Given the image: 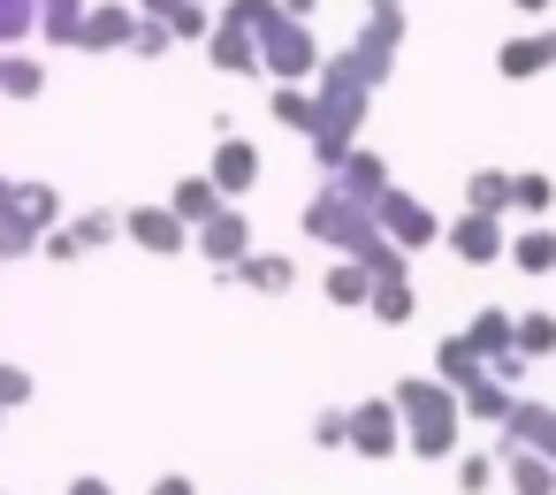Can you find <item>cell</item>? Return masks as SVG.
<instances>
[{
	"mask_svg": "<svg viewBox=\"0 0 556 495\" xmlns=\"http://www.w3.org/2000/svg\"><path fill=\"white\" fill-rule=\"evenodd\" d=\"M457 335L480 351V366H495L503 351H518V313H503V305H480V313H472Z\"/></svg>",
	"mask_w": 556,
	"mask_h": 495,
	"instance_id": "cell-19",
	"label": "cell"
},
{
	"mask_svg": "<svg viewBox=\"0 0 556 495\" xmlns=\"http://www.w3.org/2000/svg\"><path fill=\"white\" fill-rule=\"evenodd\" d=\"M510 214H526V221H548V214H556V183H548L541 168H526V176H518V199H510Z\"/></svg>",
	"mask_w": 556,
	"mask_h": 495,
	"instance_id": "cell-33",
	"label": "cell"
},
{
	"mask_svg": "<svg viewBox=\"0 0 556 495\" xmlns=\"http://www.w3.org/2000/svg\"><path fill=\"white\" fill-rule=\"evenodd\" d=\"M510 199H518V176L510 168H472L465 176V206L472 214H510Z\"/></svg>",
	"mask_w": 556,
	"mask_h": 495,
	"instance_id": "cell-26",
	"label": "cell"
},
{
	"mask_svg": "<svg viewBox=\"0 0 556 495\" xmlns=\"http://www.w3.org/2000/svg\"><path fill=\"white\" fill-rule=\"evenodd\" d=\"M328 183H336L343 199H358V206H374L381 191H396V176H389V161H381L374 145H358V153H351V161H343V168H336Z\"/></svg>",
	"mask_w": 556,
	"mask_h": 495,
	"instance_id": "cell-17",
	"label": "cell"
},
{
	"mask_svg": "<svg viewBox=\"0 0 556 495\" xmlns=\"http://www.w3.org/2000/svg\"><path fill=\"white\" fill-rule=\"evenodd\" d=\"M389 396H396V411H404V457H419V465H450V457L465 449V396H457L450 381H434V373H404Z\"/></svg>",
	"mask_w": 556,
	"mask_h": 495,
	"instance_id": "cell-3",
	"label": "cell"
},
{
	"mask_svg": "<svg viewBox=\"0 0 556 495\" xmlns=\"http://www.w3.org/2000/svg\"><path fill=\"white\" fill-rule=\"evenodd\" d=\"M313 449H351V404L313 411Z\"/></svg>",
	"mask_w": 556,
	"mask_h": 495,
	"instance_id": "cell-37",
	"label": "cell"
},
{
	"mask_svg": "<svg viewBox=\"0 0 556 495\" xmlns=\"http://www.w3.org/2000/svg\"><path fill=\"white\" fill-rule=\"evenodd\" d=\"M488 373H495V381H503V389H518V381H526V373H533V358H526V351H503V358H495V366H488Z\"/></svg>",
	"mask_w": 556,
	"mask_h": 495,
	"instance_id": "cell-42",
	"label": "cell"
},
{
	"mask_svg": "<svg viewBox=\"0 0 556 495\" xmlns=\"http://www.w3.org/2000/svg\"><path fill=\"white\" fill-rule=\"evenodd\" d=\"M39 244H47V237H39L31 221H16V214H9V221H0V259H31Z\"/></svg>",
	"mask_w": 556,
	"mask_h": 495,
	"instance_id": "cell-41",
	"label": "cell"
},
{
	"mask_svg": "<svg viewBox=\"0 0 556 495\" xmlns=\"http://www.w3.org/2000/svg\"><path fill=\"white\" fill-rule=\"evenodd\" d=\"M146 495H199V480H191V472H161Z\"/></svg>",
	"mask_w": 556,
	"mask_h": 495,
	"instance_id": "cell-43",
	"label": "cell"
},
{
	"mask_svg": "<svg viewBox=\"0 0 556 495\" xmlns=\"http://www.w3.org/2000/svg\"><path fill=\"white\" fill-rule=\"evenodd\" d=\"M313 107H320V123H313L305 145H313V168L336 176V168L358 153V130H366V107H374V85H366V69L351 62V47L320 62V77H313Z\"/></svg>",
	"mask_w": 556,
	"mask_h": 495,
	"instance_id": "cell-2",
	"label": "cell"
},
{
	"mask_svg": "<svg viewBox=\"0 0 556 495\" xmlns=\"http://www.w3.org/2000/svg\"><path fill=\"white\" fill-rule=\"evenodd\" d=\"M434 381H450V389L465 396L472 381H488V366H480V351H472L465 335H442V343H434Z\"/></svg>",
	"mask_w": 556,
	"mask_h": 495,
	"instance_id": "cell-23",
	"label": "cell"
},
{
	"mask_svg": "<svg viewBox=\"0 0 556 495\" xmlns=\"http://www.w3.org/2000/svg\"><path fill=\"white\" fill-rule=\"evenodd\" d=\"M351 449L358 457H404V411H396V396H358L351 404Z\"/></svg>",
	"mask_w": 556,
	"mask_h": 495,
	"instance_id": "cell-9",
	"label": "cell"
},
{
	"mask_svg": "<svg viewBox=\"0 0 556 495\" xmlns=\"http://www.w3.org/2000/svg\"><path fill=\"white\" fill-rule=\"evenodd\" d=\"M39 396V381L24 373V366H9V358H0V411H24Z\"/></svg>",
	"mask_w": 556,
	"mask_h": 495,
	"instance_id": "cell-40",
	"label": "cell"
},
{
	"mask_svg": "<svg viewBox=\"0 0 556 495\" xmlns=\"http://www.w3.org/2000/svg\"><path fill=\"white\" fill-rule=\"evenodd\" d=\"M548 69H556V24L518 31V39L495 47V77H503V85H526V77H548Z\"/></svg>",
	"mask_w": 556,
	"mask_h": 495,
	"instance_id": "cell-13",
	"label": "cell"
},
{
	"mask_svg": "<svg viewBox=\"0 0 556 495\" xmlns=\"http://www.w3.org/2000/svg\"><path fill=\"white\" fill-rule=\"evenodd\" d=\"M381 328H412L419 320V290L412 282H374V305H366Z\"/></svg>",
	"mask_w": 556,
	"mask_h": 495,
	"instance_id": "cell-31",
	"label": "cell"
},
{
	"mask_svg": "<svg viewBox=\"0 0 556 495\" xmlns=\"http://www.w3.org/2000/svg\"><path fill=\"white\" fill-rule=\"evenodd\" d=\"M47 92V62L31 54H0V100H39Z\"/></svg>",
	"mask_w": 556,
	"mask_h": 495,
	"instance_id": "cell-32",
	"label": "cell"
},
{
	"mask_svg": "<svg viewBox=\"0 0 556 495\" xmlns=\"http://www.w3.org/2000/svg\"><path fill=\"white\" fill-rule=\"evenodd\" d=\"M510 267L518 275H556V221H526V229H510Z\"/></svg>",
	"mask_w": 556,
	"mask_h": 495,
	"instance_id": "cell-21",
	"label": "cell"
},
{
	"mask_svg": "<svg viewBox=\"0 0 556 495\" xmlns=\"http://www.w3.org/2000/svg\"><path fill=\"white\" fill-rule=\"evenodd\" d=\"M39 31V0H0V54H16Z\"/></svg>",
	"mask_w": 556,
	"mask_h": 495,
	"instance_id": "cell-34",
	"label": "cell"
},
{
	"mask_svg": "<svg viewBox=\"0 0 556 495\" xmlns=\"http://www.w3.org/2000/svg\"><path fill=\"white\" fill-rule=\"evenodd\" d=\"M396 47H404V0H366V24H358V39H351V62L366 69V85H374V92L389 85Z\"/></svg>",
	"mask_w": 556,
	"mask_h": 495,
	"instance_id": "cell-5",
	"label": "cell"
},
{
	"mask_svg": "<svg viewBox=\"0 0 556 495\" xmlns=\"http://www.w3.org/2000/svg\"><path fill=\"white\" fill-rule=\"evenodd\" d=\"M442 244H450L457 267H495V259H510V229H503V214H472V206L442 229Z\"/></svg>",
	"mask_w": 556,
	"mask_h": 495,
	"instance_id": "cell-8",
	"label": "cell"
},
{
	"mask_svg": "<svg viewBox=\"0 0 556 495\" xmlns=\"http://www.w3.org/2000/svg\"><path fill=\"white\" fill-rule=\"evenodd\" d=\"M39 259H54V267H77V259H92V252H85V237H77V229L62 221V229H47V244H39Z\"/></svg>",
	"mask_w": 556,
	"mask_h": 495,
	"instance_id": "cell-39",
	"label": "cell"
},
{
	"mask_svg": "<svg viewBox=\"0 0 556 495\" xmlns=\"http://www.w3.org/2000/svg\"><path fill=\"white\" fill-rule=\"evenodd\" d=\"M191 252H199V259H214V275H229L237 259H252V252H260V244H252V214H244V206H222V214L191 237Z\"/></svg>",
	"mask_w": 556,
	"mask_h": 495,
	"instance_id": "cell-10",
	"label": "cell"
},
{
	"mask_svg": "<svg viewBox=\"0 0 556 495\" xmlns=\"http://www.w3.org/2000/svg\"><path fill=\"white\" fill-rule=\"evenodd\" d=\"M450 472H457V495H495V480H503V449H495V442L457 449V457H450Z\"/></svg>",
	"mask_w": 556,
	"mask_h": 495,
	"instance_id": "cell-25",
	"label": "cell"
},
{
	"mask_svg": "<svg viewBox=\"0 0 556 495\" xmlns=\"http://www.w3.org/2000/svg\"><path fill=\"white\" fill-rule=\"evenodd\" d=\"M267 115H275L282 130H298V138H313V123H320V107H313V85H275V100H267Z\"/></svg>",
	"mask_w": 556,
	"mask_h": 495,
	"instance_id": "cell-29",
	"label": "cell"
},
{
	"mask_svg": "<svg viewBox=\"0 0 556 495\" xmlns=\"http://www.w3.org/2000/svg\"><path fill=\"white\" fill-rule=\"evenodd\" d=\"M85 16H92V0H39V39L47 47H77Z\"/></svg>",
	"mask_w": 556,
	"mask_h": 495,
	"instance_id": "cell-28",
	"label": "cell"
},
{
	"mask_svg": "<svg viewBox=\"0 0 556 495\" xmlns=\"http://www.w3.org/2000/svg\"><path fill=\"white\" fill-rule=\"evenodd\" d=\"M206 62H214L222 77H267V62H260V31H252V24H237V16H222V9H214Z\"/></svg>",
	"mask_w": 556,
	"mask_h": 495,
	"instance_id": "cell-11",
	"label": "cell"
},
{
	"mask_svg": "<svg viewBox=\"0 0 556 495\" xmlns=\"http://www.w3.org/2000/svg\"><path fill=\"white\" fill-rule=\"evenodd\" d=\"M70 495H115V487H108L100 472H77V480H70Z\"/></svg>",
	"mask_w": 556,
	"mask_h": 495,
	"instance_id": "cell-44",
	"label": "cell"
},
{
	"mask_svg": "<svg viewBox=\"0 0 556 495\" xmlns=\"http://www.w3.org/2000/svg\"><path fill=\"white\" fill-rule=\"evenodd\" d=\"M168 206H176V214L191 221V237H199V229H206V221H214L229 199H222V183H214V176H184V183L168 191Z\"/></svg>",
	"mask_w": 556,
	"mask_h": 495,
	"instance_id": "cell-22",
	"label": "cell"
},
{
	"mask_svg": "<svg viewBox=\"0 0 556 495\" xmlns=\"http://www.w3.org/2000/svg\"><path fill=\"white\" fill-rule=\"evenodd\" d=\"M374 221H381V237H389V244H404V252H427V244H442V229H450V221H442L419 191H404V183L374 199Z\"/></svg>",
	"mask_w": 556,
	"mask_h": 495,
	"instance_id": "cell-6",
	"label": "cell"
},
{
	"mask_svg": "<svg viewBox=\"0 0 556 495\" xmlns=\"http://www.w3.org/2000/svg\"><path fill=\"white\" fill-rule=\"evenodd\" d=\"M518 351L541 366V358L556 351V313H541V305H533V313H518Z\"/></svg>",
	"mask_w": 556,
	"mask_h": 495,
	"instance_id": "cell-36",
	"label": "cell"
},
{
	"mask_svg": "<svg viewBox=\"0 0 556 495\" xmlns=\"http://www.w3.org/2000/svg\"><path fill=\"white\" fill-rule=\"evenodd\" d=\"M168 47H176V31H168L161 16H138V39H130V54H138V62H161Z\"/></svg>",
	"mask_w": 556,
	"mask_h": 495,
	"instance_id": "cell-38",
	"label": "cell"
},
{
	"mask_svg": "<svg viewBox=\"0 0 556 495\" xmlns=\"http://www.w3.org/2000/svg\"><path fill=\"white\" fill-rule=\"evenodd\" d=\"M9 214H16V183H9V176H0V221H9Z\"/></svg>",
	"mask_w": 556,
	"mask_h": 495,
	"instance_id": "cell-46",
	"label": "cell"
},
{
	"mask_svg": "<svg viewBox=\"0 0 556 495\" xmlns=\"http://www.w3.org/2000/svg\"><path fill=\"white\" fill-rule=\"evenodd\" d=\"M503 487L510 495H556V465L533 449H503Z\"/></svg>",
	"mask_w": 556,
	"mask_h": 495,
	"instance_id": "cell-27",
	"label": "cell"
},
{
	"mask_svg": "<svg viewBox=\"0 0 556 495\" xmlns=\"http://www.w3.org/2000/svg\"><path fill=\"white\" fill-rule=\"evenodd\" d=\"M130 39H138V9L130 0H100L77 31V54H130Z\"/></svg>",
	"mask_w": 556,
	"mask_h": 495,
	"instance_id": "cell-15",
	"label": "cell"
},
{
	"mask_svg": "<svg viewBox=\"0 0 556 495\" xmlns=\"http://www.w3.org/2000/svg\"><path fill=\"white\" fill-rule=\"evenodd\" d=\"M16 221H31L39 237L62 229V191L54 183H16Z\"/></svg>",
	"mask_w": 556,
	"mask_h": 495,
	"instance_id": "cell-30",
	"label": "cell"
},
{
	"mask_svg": "<svg viewBox=\"0 0 556 495\" xmlns=\"http://www.w3.org/2000/svg\"><path fill=\"white\" fill-rule=\"evenodd\" d=\"M123 237H130L146 259H184V252H191V221H184L168 199H161V206H130V214H123Z\"/></svg>",
	"mask_w": 556,
	"mask_h": 495,
	"instance_id": "cell-7",
	"label": "cell"
},
{
	"mask_svg": "<svg viewBox=\"0 0 556 495\" xmlns=\"http://www.w3.org/2000/svg\"><path fill=\"white\" fill-rule=\"evenodd\" d=\"M0 427H9V411H0Z\"/></svg>",
	"mask_w": 556,
	"mask_h": 495,
	"instance_id": "cell-48",
	"label": "cell"
},
{
	"mask_svg": "<svg viewBox=\"0 0 556 495\" xmlns=\"http://www.w3.org/2000/svg\"><path fill=\"white\" fill-rule=\"evenodd\" d=\"M138 16H161L176 31V47H206L214 39V9H206V0H138Z\"/></svg>",
	"mask_w": 556,
	"mask_h": 495,
	"instance_id": "cell-18",
	"label": "cell"
},
{
	"mask_svg": "<svg viewBox=\"0 0 556 495\" xmlns=\"http://www.w3.org/2000/svg\"><path fill=\"white\" fill-rule=\"evenodd\" d=\"M70 229L85 237V252H108V244L123 237V214H115V206H85V214H77Z\"/></svg>",
	"mask_w": 556,
	"mask_h": 495,
	"instance_id": "cell-35",
	"label": "cell"
},
{
	"mask_svg": "<svg viewBox=\"0 0 556 495\" xmlns=\"http://www.w3.org/2000/svg\"><path fill=\"white\" fill-rule=\"evenodd\" d=\"M495 449H533V457H548V465H556V404H541V396H518V411L503 419Z\"/></svg>",
	"mask_w": 556,
	"mask_h": 495,
	"instance_id": "cell-14",
	"label": "cell"
},
{
	"mask_svg": "<svg viewBox=\"0 0 556 495\" xmlns=\"http://www.w3.org/2000/svg\"><path fill=\"white\" fill-rule=\"evenodd\" d=\"M260 62H267V77H275V85H313L328 54H320L313 24H298V16L282 9V16H267V24H260Z\"/></svg>",
	"mask_w": 556,
	"mask_h": 495,
	"instance_id": "cell-4",
	"label": "cell"
},
{
	"mask_svg": "<svg viewBox=\"0 0 556 495\" xmlns=\"http://www.w3.org/2000/svg\"><path fill=\"white\" fill-rule=\"evenodd\" d=\"M374 282H381V275H374L366 259H336V267L320 275V297L343 305V313H366V305H374Z\"/></svg>",
	"mask_w": 556,
	"mask_h": 495,
	"instance_id": "cell-20",
	"label": "cell"
},
{
	"mask_svg": "<svg viewBox=\"0 0 556 495\" xmlns=\"http://www.w3.org/2000/svg\"><path fill=\"white\" fill-rule=\"evenodd\" d=\"M510 9H518V16H548V9H556V0H510Z\"/></svg>",
	"mask_w": 556,
	"mask_h": 495,
	"instance_id": "cell-47",
	"label": "cell"
},
{
	"mask_svg": "<svg viewBox=\"0 0 556 495\" xmlns=\"http://www.w3.org/2000/svg\"><path fill=\"white\" fill-rule=\"evenodd\" d=\"M214 183H222V199L237 206V199H252L260 191V176H267V161H260V145L252 138H214V168H206Z\"/></svg>",
	"mask_w": 556,
	"mask_h": 495,
	"instance_id": "cell-12",
	"label": "cell"
},
{
	"mask_svg": "<svg viewBox=\"0 0 556 495\" xmlns=\"http://www.w3.org/2000/svg\"><path fill=\"white\" fill-rule=\"evenodd\" d=\"M282 9H290L298 24H313V16H320V0H282Z\"/></svg>",
	"mask_w": 556,
	"mask_h": 495,
	"instance_id": "cell-45",
	"label": "cell"
},
{
	"mask_svg": "<svg viewBox=\"0 0 556 495\" xmlns=\"http://www.w3.org/2000/svg\"><path fill=\"white\" fill-rule=\"evenodd\" d=\"M298 229H305L313 244L343 252V259H366L381 282H412V252H404V244H389V237H381V221H374V206L343 199L336 183H320V191H313V206L298 214Z\"/></svg>",
	"mask_w": 556,
	"mask_h": 495,
	"instance_id": "cell-1",
	"label": "cell"
},
{
	"mask_svg": "<svg viewBox=\"0 0 556 495\" xmlns=\"http://www.w3.org/2000/svg\"><path fill=\"white\" fill-rule=\"evenodd\" d=\"M510 411H518V389H503L495 373L465 389V427H495V434H503V419H510Z\"/></svg>",
	"mask_w": 556,
	"mask_h": 495,
	"instance_id": "cell-24",
	"label": "cell"
},
{
	"mask_svg": "<svg viewBox=\"0 0 556 495\" xmlns=\"http://www.w3.org/2000/svg\"><path fill=\"white\" fill-rule=\"evenodd\" d=\"M222 282H229V290H252V297H290V290H298V259H290V252H252V259H237Z\"/></svg>",
	"mask_w": 556,
	"mask_h": 495,
	"instance_id": "cell-16",
	"label": "cell"
}]
</instances>
